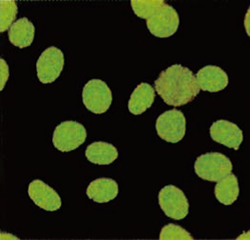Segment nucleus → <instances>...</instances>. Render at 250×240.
I'll use <instances>...</instances> for the list:
<instances>
[{
	"mask_svg": "<svg viewBox=\"0 0 250 240\" xmlns=\"http://www.w3.org/2000/svg\"><path fill=\"white\" fill-rule=\"evenodd\" d=\"M82 99L89 111L101 114L109 109L112 102V93L104 81L91 79L83 89Z\"/></svg>",
	"mask_w": 250,
	"mask_h": 240,
	"instance_id": "5",
	"label": "nucleus"
},
{
	"mask_svg": "<svg viewBox=\"0 0 250 240\" xmlns=\"http://www.w3.org/2000/svg\"><path fill=\"white\" fill-rule=\"evenodd\" d=\"M186 117L176 109L165 111L156 120V131L162 139L170 143L181 141L186 134Z\"/></svg>",
	"mask_w": 250,
	"mask_h": 240,
	"instance_id": "7",
	"label": "nucleus"
},
{
	"mask_svg": "<svg viewBox=\"0 0 250 240\" xmlns=\"http://www.w3.org/2000/svg\"><path fill=\"white\" fill-rule=\"evenodd\" d=\"M245 28H246L247 34L250 37V6L246 14V17H245Z\"/></svg>",
	"mask_w": 250,
	"mask_h": 240,
	"instance_id": "20",
	"label": "nucleus"
},
{
	"mask_svg": "<svg viewBox=\"0 0 250 240\" xmlns=\"http://www.w3.org/2000/svg\"><path fill=\"white\" fill-rule=\"evenodd\" d=\"M238 240H250V232H247V233L243 234V235H241V236L238 238Z\"/></svg>",
	"mask_w": 250,
	"mask_h": 240,
	"instance_id": "21",
	"label": "nucleus"
},
{
	"mask_svg": "<svg viewBox=\"0 0 250 240\" xmlns=\"http://www.w3.org/2000/svg\"><path fill=\"white\" fill-rule=\"evenodd\" d=\"M0 32L4 33L16 22L15 19L18 15V5L15 1H0Z\"/></svg>",
	"mask_w": 250,
	"mask_h": 240,
	"instance_id": "17",
	"label": "nucleus"
},
{
	"mask_svg": "<svg viewBox=\"0 0 250 240\" xmlns=\"http://www.w3.org/2000/svg\"><path fill=\"white\" fill-rule=\"evenodd\" d=\"M159 205L167 218L175 220L184 219L189 209L188 198L182 190L173 185L166 186L158 196Z\"/></svg>",
	"mask_w": 250,
	"mask_h": 240,
	"instance_id": "6",
	"label": "nucleus"
},
{
	"mask_svg": "<svg viewBox=\"0 0 250 240\" xmlns=\"http://www.w3.org/2000/svg\"><path fill=\"white\" fill-rule=\"evenodd\" d=\"M118 192V184L115 180L111 178H98L88 186L87 196L89 199L97 203H107L117 196Z\"/></svg>",
	"mask_w": 250,
	"mask_h": 240,
	"instance_id": "12",
	"label": "nucleus"
},
{
	"mask_svg": "<svg viewBox=\"0 0 250 240\" xmlns=\"http://www.w3.org/2000/svg\"><path fill=\"white\" fill-rule=\"evenodd\" d=\"M214 193L219 202L227 206L234 203L240 193L237 176L230 174L218 181L215 186Z\"/></svg>",
	"mask_w": 250,
	"mask_h": 240,
	"instance_id": "16",
	"label": "nucleus"
},
{
	"mask_svg": "<svg viewBox=\"0 0 250 240\" xmlns=\"http://www.w3.org/2000/svg\"><path fill=\"white\" fill-rule=\"evenodd\" d=\"M161 240H193L191 235L184 228L176 224H168L162 229L160 234Z\"/></svg>",
	"mask_w": 250,
	"mask_h": 240,
	"instance_id": "18",
	"label": "nucleus"
},
{
	"mask_svg": "<svg viewBox=\"0 0 250 240\" xmlns=\"http://www.w3.org/2000/svg\"><path fill=\"white\" fill-rule=\"evenodd\" d=\"M230 159L220 153H208L200 155L195 161L197 175L208 181L218 182L232 172Z\"/></svg>",
	"mask_w": 250,
	"mask_h": 240,
	"instance_id": "3",
	"label": "nucleus"
},
{
	"mask_svg": "<svg viewBox=\"0 0 250 240\" xmlns=\"http://www.w3.org/2000/svg\"><path fill=\"white\" fill-rule=\"evenodd\" d=\"M165 103L180 107L191 102L200 92L196 76L187 67L175 64L163 71L154 82Z\"/></svg>",
	"mask_w": 250,
	"mask_h": 240,
	"instance_id": "1",
	"label": "nucleus"
},
{
	"mask_svg": "<svg viewBox=\"0 0 250 240\" xmlns=\"http://www.w3.org/2000/svg\"><path fill=\"white\" fill-rule=\"evenodd\" d=\"M211 138L228 148L239 150L243 142V131L236 124L228 120H218L210 127Z\"/></svg>",
	"mask_w": 250,
	"mask_h": 240,
	"instance_id": "10",
	"label": "nucleus"
},
{
	"mask_svg": "<svg viewBox=\"0 0 250 240\" xmlns=\"http://www.w3.org/2000/svg\"><path fill=\"white\" fill-rule=\"evenodd\" d=\"M195 76L200 89L207 92H220L229 84L228 74L217 66H206L202 68Z\"/></svg>",
	"mask_w": 250,
	"mask_h": 240,
	"instance_id": "11",
	"label": "nucleus"
},
{
	"mask_svg": "<svg viewBox=\"0 0 250 240\" xmlns=\"http://www.w3.org/2000/svg\"><path fill=\"white\" fill-rule=\"evenodd\" d=\"M155 99V91L147 83L139 84L130 95L127 107L132 114L138 115L151 107Z\"/></svg>",
	"mask_w": 250,
	"mask_h": 240,
	"instance_id": "14",
	"label": "nucleus"
},
{
	"mask_svg": "<svg viewBox=\"0 0 250 240\" xmlns=\"http://www.w3.org/2000/svg\"><path fill=\"white\" fill-rule=\"evenodd\" d=\"M9 78V67L6 61L1 58V88L0 90L2 91L5 87V84Z\"/></svg>",
	"mask_w": 250,
	"mask_h": 240,
	"instance_id": "19",
	"label": "nucleus"
},
{
	"mask_svg": "<svg viewBox=\"0 0 250 240\" xmlns=\"http://www.w3.org/2000/svg\"><path fill=\"white\" fill-rule=\"evenodd\" d=\"M64 67V55L56 47L46 49L36 62L37 77L44 84L53 83L61 74Z\"/></svg>",
	"mask_w": 250,
	"mask_h": 240,
	"instance_id": "8",
	"label": "nucleus"
},
{
	"mask_svg": "<svg viewBox=\"0 0 250 240\" xmlns=\"http://www.w3.org/2000/svg\"><path fill=\"white\" fill-rule=\"evenodd\" d=\"M36 28L34 24L27 19H19L9 29L10 42L18 48L29 47L35 38Z\"/></svg>",
	"mask_w": 250,
	"mask_h": 240,
	"instance_id": "13",
	"label": "nucleus"
},
{
	"mask_svg": "<svg viewBox=\"0 0 250 240\" xmlns=\"http://www.w3.org/2000/svg\"><path fill=\"white\" fill-rule=\"evenodd\" d=\"M134 14L146 19L148 31L154 37L165 38L173 36L178 30V13L163 0H132L130 2Z\"/></svg>",
	"mask_w": 250,
	"mask_h": 240,
	"instance_id": "2",
	"label": "nucleus"
},
{
	"mask_svg": "<svg viewBox=\"0 0 250 240\" xmlns=\"http://www.w3.org/2000/svg\"><path fill=\"white\" fill-rule=\"evenodd\" d=\"M86 157L89 162L97 165L111 164L118 157V151L107 142H93L86 149Z\"/></svg>",
	"mask_w": 250,
	"mask_h": 240,
	"instance_id": "15",
	"label": "nucleus"
},
{
	"mask_svg": "<svg viewBox=\"0 0 250 240\" xmlns=\"http://www.w3.org/2000/svg\"><path fill=\"white\" fill-rule=\"evenodd\" d=\"M87 138L85 127L76 121H64L54 131L53 143L60 152H71L81 146Z\"/></svg>",
	"mask_w": 250,
	"mask_h": 240,
	"instance_id": "4",
	"label": "nucleus"
},
{
	"mask_svg": "<svg viewBox=\"0 0 250 240\" xmlns=\"http://www.w3.org/2000/svg\"><path fill=\"white\" fill-rule=\"evenodd\" d=\"M28 194L36 205L48 212L57 211L62 205L59 195L53 188L39 179L30 183Z\"/></svg>",
	"mask_w": 250,
	"mask_h": 240,
	"instance_id": "9",
	"label": "nucleus"
}]
</instances>
